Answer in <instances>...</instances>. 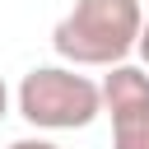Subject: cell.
Instances as JSON below:
<instances>
[{"mask_svg":"<svg viewBox=\"0 0 149 149\" xmlns=\"http://www.w3.org/2000/svg\"><path fill=\"white\" fill-rule=\"evenodd\" d=\"M5 116H9V84L0 79V121H5Z\"/></svg>","mask_w":149,"mask_h":149,"instance_id":"52a82bcc","label":"cell"},{"mask_svg":"<svg viewBox=\"0 0 149 149\" xmlns=\"http://www.w3.org/2000/svg\"><path fill=\"white\" fill-rule=\"evenodd\" d=\"M9 149H61L56 140H42V135H23V140H14Z\"/></svg>","mask_w":149,"mask_h":149,"instance_id":"5b68a950","label":"cell"},{"mask_svg":"<svg viewBox=\"0 0 149 149\" xmlns=\"http://www.w3.org/2000/svg\"><path fill=\"white\" fill-rule=\"evenodd\" d=\"M102 112L112 116V112H126V107H144L149 102V70H140V65H130V61H121V65H107V74H102Z\"/></svg>","mask_w":149,"mask_h":149,"instance_id":"3957f363","label":"cell"},{"mask_svg":"<svg viewBox=\"0 0 149 149\" xmlns=\"http://www.w3.org/2000/svg\"><path fill=\"white\" fill-rule=\"evenodd\" d=\"M135 51H140V61L149 65V19H144V28H140V42H135Z\"/></svg>","mask_w":149,"mask_h":149,"instance_id":"8992f818","label":"cell"},{"mask_svg":"<svg viewBox=\"0 0 149 149\" xmlns=\"http://www.w3.org/2000/svg\"><path fill=\"white\" fill-rule=\"evenodd\" d=\"M14 107L37 130H84L102 116V88L74 65H33L19 79Z\"/></svg>","mask_w":149,"mask_h":149,"instance_id":"7a4b0ae2","label":"cell"},{"mask_svg":"<svg viewBox=\"0 0 149 149\" xmlns=\"http://www.w3.org/2000/svg\"><path fill=\"white\" fill-rule=\"evenodd\" d=\"M144 28L140 0H74L51 28V47L65 65H121Z\"/></svg>","mask_w":149,"mask_h":149,"instance_id":"6da1fadb","label":"cell"},{"mask_svg":"<svg viewBox=\"0 0 149 149\" xmlns=\"http://www.w3.org/2000/svg\"><path fill=\"white\" fill-rule=\"evenodd\" d=\"M112 149H149V102L112 112Z\"/></svg>","mask_w":149,"mask_h":149,"instance_id":"277c9868","label":"cell"}]
</instances>
